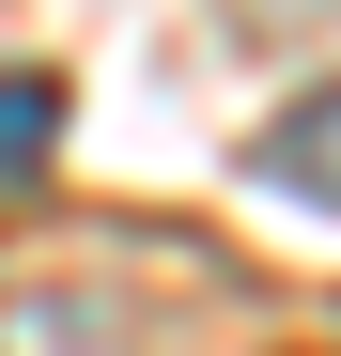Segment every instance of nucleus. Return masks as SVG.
I'll return each mask as SVG.
<instances>
[{
    "label": "nucleus",
    "mask_w": 341,
    "mask_h": 356,
    "mask_svg": "<svg viewBox=\"0 0 341 356\" xmlns=\"http://www.w3.org/2000/svg\"><path fill=\"white\" fill-rule=\"evenodd\" d=\"M0 356H155L109 279H0Z\"/></svg>",
    "instance_id": "1"
},
{
    "label": "nucleus",
    "mask_w": 341,
    "mask_h": 356,
    "mask_svg": "<svg viewBox=\"0 0 341 356\" xmlns=\"http://www.w3.org/2000/svg\"><path fill=\"white\" fill-rule=\"evenodd\" d=\"M248 170H264L295 217H326V202H341V186H326V93H295V108H279V140H248Z\"/></svg>",
    "instance_id": "3"
},
{
    "label": "nucleus",
    "mask_w": 341,
    "mask_h": 356,
    "mask_svg": "<svg viewBox=\"0 0 341 356\" xmlns=\"http://www.w3.org/2000/svg\"><path fill=\"white\" fill-rule=\"evenodd\" d=\"M47 155H63V78H47V63H0V186H31Z\"/></svg>",
    "instance_id": "2"
}]
</instances>
